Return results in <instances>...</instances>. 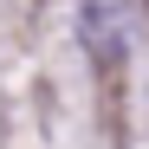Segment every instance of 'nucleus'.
Listing matches in <instances>:
<instances>
[{
	"instance_id": "obj_1",
	"label": "nucleus",
	"mask_w": 149,
	"mask_h": 149,
	"mask_svg": "<svg viewBox=\"0 0 149 149\" xmlns=\"http://www.w3.org/2000/svg\"><path fill=\"white\" fill-rule=\"evenodd\" d=\"M84 45L97 58H123V13L110 7V0H91L84 7Z\"/></svg>"
}]
</instances>
